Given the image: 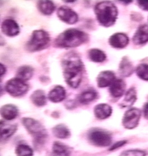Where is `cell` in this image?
Returning <instances> with one entry per match:
<instances>
[{
    "label": "cell",
    "instance_id": "1",
    "mask_svg": "<svg viewBox=\"0 0 148 156\" xmlns=\"http://www.w3.org/2000/svg\"><path fill=\"white\" fill-rule=\"evenodd\" d=\"M65 80L71 88H76L81 83L84 66L80 58L75 53L66 54L62 60Z\"/></svg>",
    "mask_w": 148,
    "mask_h": 156
},
{
    "label": "cell",
    "instance_id": "2",
    "mask_svg": "<svg viewBox=\"0 0 148 156\" xmlns=\"http://www.w3.org/2000/svg\"><path fill=\"white\" fill-rule=\"evenodd\" d=\"M88 40L85 32L76 29H69L61 33L55 41V45L60 48H74L79 46Z\"/></svg>",
    "mask_w": 148,
    "mask_h": 156
},
{
    "label": "cell",
    "instance_id": "3",
    "mask_svg": "<svg viewBox=\"0 0 148 156\" xmlns=\"http://www.w3.org/2000/svg\"><path fill=\"white\" fill-rule=\"evenodd\" d=\"M94 11L98 21L103 27H109L116 21L118 10L111 2L104 1L96 5Z\"/></svg>",
    "mask_w": 148,
    "mask_h": 156
},
{
    "label": "cell",
    "instance_id": "4",
    "mask_svg": "<svg viewBox=\"0 0 148 156\" xmlns=\"http://www.w3.org/2000/svg\"><path fill=\"white\" fill-rule=\"evenodd\" d=\"M22 123L29 133L34 139V143L38 146L43 144L47 137V133L43 125L33 118L24 117Z\"/></svg>",
    "mask_w": 148,
    "mask_h": 156
},
{
    "label": "cell",
    "instance_id": "5",
    "mask_svg": "<svg viewBox=\"0 0 148 156\" xmlns=\"http://www.w3.org/2000/svg\"><path fill=\"white\" fill-rule=\"evenodd\" d=\"M50 36L44 30H35L32 33L30 39L26 44V48L29 52H34L45 49L50 42Z\"/></svg>",
    "mask_w": 148,
    "mask_h": 156
},
{
    "label": "cell",
    "instance_id": "6",
    "mask_svg": "<svg viewBox=\"0 0 148 156\" xmlns=\"http://www.w3.org/2000/svg\"><path fill=\"white\" fill-rule=\"evenodd\" d=\"M5 89L10 96L19 97L28 92L29 85L26 82L17 78L11 79L7 81Z\"/></svg>",
    "mask_w": 148,
    "mask_h": 156
},
{
    "label": "cell",
    "instance_id": "7",
    "mask_svg": "<svg viewBox=\"0 0 148 156\" xmlns=\"http://www.w3.org/2000/svg\"><path fill=\"white\" fill-rule=\"evenodd\" d=\"M89 140L93 145L98 147H108L112 143V137L107 131L102 130H94L88 136Z\"/></svg>",
    "mask_w": 148,
    "mask_h": 156
},
{
    "label": "cell",
    "instance_id": "8",
    "mask_svg": "<svg viewBox=\"0 0 148 156\" xmlns=\"http://www.w3.org/2000/svg\"><path fill=\"white\" fill-rule=\"evenodd\" d=\"M141 117V111L138 108H132L127 111L122 119V125L127 129L137 127Z\"/></svg>",
    "mask_w": 148,
    "mask_h": 156
},
{
    "label": "cell",
    "instance_id": "9",
    "mask_svg": "<svg viewBox=\"0 0 148 156\" xmlns=\"http://www.w3.org/2000/svg\"><path fill=\"white\" fill-rule=\"evenodd\" d=\"M57 15L61 21L68 24H74L78 21V15L76 12L67 6H63L59 7Z\"/></svg>",
    "mask_w": 148,
    "mask_h": 156
},
{
    "label": "cell",
    "instance_id": "10",
    "mask_svg": "<svg viewBox=\"0 0 148 156\" xmlns=\"http://www.w3.org/2000/svg\"><path fill=\"white\" fill-rule=\"evenodd\" d=\"M1 30L5 35L14 37L19 34L20 28L16 21L11 19H7L2 22Z\"/></svg>",
    "mask_w": 148,
    "mask_h": 156
},
{
    "label": "cell",
    "instance_id": "11",
    "mask_svg": "<svg viewBox=\"0 0 148 156\" xmlns=\"http://www.w3.org/2000/svg\"><path fill=\"white\" fill-rule=\"evenodd\" d=\"M17 125L8 123L6 121L0 120V141L10 138L17 130Z\"/></svg>",
    "mask_w": 148,
    "mask_h": 156
},
{
    "label": "cell",
    "instance_id": "12",
    "mask_svg": "<svg viewBox=\"0 0 148 156\" xmlns=\"http://www.w3.org/2000/svg\"><path fill=\"white\" fill-rule=\"evenodd\" d=\"M129 42L127 35L124 33H118L111 36L109 39V44L115 48H123Z\"/></svg>",
    "mask_w": 148,
    "mask_h": 156
},
{
    "label": "cell",
    "instance_id": "13",
    "mask_svg": "<svg viewBox=\"0 0 148 156\" xmlns=\"http://www.w3.org/2000/svg\"><path fill=\"white\" fill-rule=\"evenodd\" d=\"M116 80L115 73L111 71H102L98 75L97 81L100 88H105L111 85Z\"/></svg>",
    "mask_w": 148,
    "mask_h": 156
},
{
    "label": "cell",
    "instance_id": "14",
    "mask_svg": "<svg viewBox=\"0 0 148 156\" xmlns=\"http://www.w3.org/2000/svg\"><path fill=\"white\" fill-rule=\"evenodd\" d=\"M18 115L19 110L14 105L6 104L0 108V115L6 120H14Z\"/></svg>",
    "mask_w": 148,
    "mask_h": 156
},
{
    "label": "cell",
    "instance_id": "15",
    "mask_svg": "<svg viewBox=\"0 0 148 156\" xmlns=\"http://www.w3.org/2000/svg\"><path fill=\"white\" fill-rule=\"evenodd\" d=\"M133 42L136 45L144 44L148 42V25H140L133 37Z\"/></svg>",
    "mask_w": 148,
    "mask_h": 156
},
{
    "label": "cell",
    "instance_id": "16",
    "mask_svg": "<svg viewBox=\"0 0 148 156\" xmlns=\"http://www.w3.org/2000/svg\"><path fill=\"white\" fill-rule=\"evenodd\" d=\"M66 90L62 86L56 85L48 93V98L53 103H59L65 99Z\"/></svg>",
    "mask_w": 148,
    "mask_h": 156
},
{
    "label": "cell",
    "instance_id": "17",
    "mask_svg": "<svg viewBox=\"0 0 148 156\" xmlns=\"http://www.w3.org/2000/svg\"><path fill=\"white\" fill-rule=\"evenodd\" d=\"M112 113V107L106 103H101L97 105L94 108L95 117L100 120L106 119Z\"/></svg>",
    "mask_w": 148,
    "mask_h": 156
},
{
    "label": "cell",
    "instance_id": "18",
    "mask_svg": "<svg viewBox=\"0 0 148 156\" xmlns=\"http://www.w3.org/2000/svg\"><path fill=\"white\" fill-rule=\"evenodd\" d=\"M126 89V84L121 79H116L110 85L109 92L115 98H118L122 96Z\"/></svg>",
    "mask_w": 148,
    "mask_h": 156
},
{
    "label": "cell",
    "instance_id": "19",
    "mask_svg": "<svg viewBox=\"0 0 148 156\" xmlns=\"http://www.w3.org/2000/svg\"><path fill=\"white\" fill-rule=\"evenodd\" d=\"M119 73L122 77H129L134 73V68L132 64L127 57H123L121 61L119 66Z\"/></svg>",
    "mask_w": 148,
    "mask_h": 156
},
{
    "label": "cell",
    "instance_id": "20",
    "mask_svg": "<svg viewBox=\"0 0 148 156\" xmlns=\"http://www.w3.org/2000/svg\"><path fill=\"white\" fill-rule=\"evenodd\" d=\"M37 7L41 13L44 15H50L55 10L56 6L51 1H39L37 4Z\"/></svg>",
    "mask_w": 148,
    "mask_h": 156
},
{
    "label": "cell",
    "instance_id": "21",
    "mask_svg": "<svg viewBox=\"0 0 148 156\" xmlns=\"http://www.w3.org/2000/svg\"><path fill=\"white\" fill-rule=\"evenodd\" d=\"M71 149L68 146L60 142H56L52 146V156H70Z\"/></svg>",
    "mask_w": 148,
    "mask_h": 156
},
{
    "label": "cell",
    "instance_id": "22",
    "mask_svg": "<svg viewBox=\"0 0 148 156\" xmlns=\"http://www.w3.org/2000/svg\"><path fill=\"white\" fill-rule=\"evenodd\" d=\"M32 103L37 107H43L47 103L46 95L44 92L41 89L36 90L30 96Z\"/></svg>",
    "mask_w": 148,
    "mask_h": 156
},
{
    "label": "cell",
    "instance_id": "23",
    "mask_svg": "<svg viewBox=\"0 0 148 156\" xmlns=\"http://www.w3.org/2000/svg\"><path fill=\"white\" fill-rule=\"evenodd\" d=\"M34 69L29 65H24L19 68L16 72V78L26 82L32 78Z\"/></svg>",
    "mask_w": 148,
    "mask_h": 156
},
{
    "label": "cell",
    "instance_id": "24",
    "mask_svg": "<svg viewBox=\"0 0 148 156\" xmlns=\"http://www.w3.org/2000/svg\"><path fill=\"white\" fill-rule=\"evenodd\" d=\"M54 135L60 139H67L70 136V131L65 125L59 124L55 126L52 129Z\"/></svg>",
    "mask_w": 148,
    "mask_h": 156
},
{
    "label": "cell",
    "instance_id": "25",
    "mask_svg": "<svg viewBox=\"0 0 148 156\" xmlns=\"http://www.w3.org/2000/svg\"><path fill=\"white\" fill-rule=\"evenodd\" d=\"M136 98L137 96L136 90L134 88H131L126 93L125 97L121 105L123 107L131 106L136 101Z\"/></svg>",
    "mask_w": 148,
    "mask_h": 156
},
{
    "label": "cell",
    "instance_id": "26",
    "mask_svg": "<svg viewBox=\"0 0 148 156\" xmlns=\"http://www.w3.org/2000/svg\"><path fill=\"white\" fill-rule=\"evenodd\" d=\"M97 97V93L93 90H87L81 93L79 97V101L84 105L92 102Z\"/></svg>",
    "mask_w": 148,
    "mask_h": 156
},
{
    "label": "cell",
    "instance_id": "27",
    "mask_svg": "<svg viewBox=\"0 0 148 156\" xmlns=\"http://www.w3.org/2000/svg\"><path fill=\"white\" fill-rule=\"evenodd\" d=\"M89 58L95 62H102L106 60V55L104 52L98 49H92L88 52Z\"/></svg>",
    "mask_w": 148,
    "mask_h": 156
},
{
    "label": "cell",
    "instance_id": "28",
    "mask_svg": "<svg viewBox=\"0 0 148 156\" xmlns=\"http://www.w3.org/2000/svg\"><path fill=\"white\" fill-rule=\"evenodd\" d=\"M15 153L17 156H33L34 154L33 149L29 146L24 144L16 147Z\"/></svg>",
    "mask_w": 148,
    "mask_h": 156
},
{
    "label": "cell",
    "instance_id": "29",
    "mask_svg": "<svg viewBox=\"0 0 148 156\" xmlns=\"http://www.w3.org/2000/svg\"><path fill=\"white\" fill-rule=\"evenodd\" d=\"M136 72L139 78L148 81V64H140L136 68Z\"/></svg>",
    "mask_w": 148,
    "mask_h": 156
},
{
    "label": "cell",
    "instance_id": "30",
    "mask_svg": "<svg viewBox=\"0 0 148 156\" xmlns=\"http://www.w3.org/2000/svg\"><path fill=\"white\" fill-rule=\"evenodd\" d=\"M146 154L144 151L141 150H128L122 153L120 156H146Z\"/></svg>",
    "mask_w": 148,
    "mask_h": 156
},
{
    "label": "cell",
    "instance_id": "31",
    "mask_svg": "<svg viewBox=\"0 0 148 156\" xmlns=\"http://www.w3.org/2000/svg\"><path fill=\"white\" fill-rule=\"evenodd\" d=\"M138 2L142 10L148 11V1H138Z\"/></svg>",
    "mask_w": 148,
    "mask_h": 156
},
{
    "label": "cell",
    "instance_id": "32",
    "mask_svg": "<svg viewBox=\"0 0 148 156\" xmlns=\"http://www.w3.org/2000/svg\"><path fill=\"white\" fill-rule=\"evenodd\" d=\"M126 143H127V142H126V140H122V141H120V142L116 143L110 148V150L112 151V150H115V149L119 148L121 146H123V145H125Z\"/></svg>",
    "mask_w": 148,
    "mask_h": 156
},
{
    "label": "cell",
    "instance_id": "33",
    "mask_svg": "<svg viewBox=\"0 0 148 156\" xmlns=\"http://www.w3.org/2000/svg\"><path fill=\"white\" fill-rule=\"evenodd\" d=\"M6 72V68L3 64L0 63V79L2 78Z\"/></svg>",
    "mask_w": 148,
    "mask_h": 156
},
{
    "label": "cell",
    "instance_id": "34",
    "mask_svg": "<svg viewBox=\"0 0 148 156\" xmlns=\"http://www.w3.org/2000/svg\"><path fill=\"white\" fill-rule=\"evenodd\" d=\"M143 112H144L145 117L146 119H148V103H146L145 105L143 108Z\"/></svg>",
    "mask_w": 148,
    "mask_h": 156
},
{
    "label": "cell",
    "instance_id": "35",
    "mask_svg": "<svg viewBox=\"0 0 148 156\" xmlns=\"http://www.w3.org/2000/svg\"><path fill=\"white\" fill-rule=\"evenodd\" d=\"M5 44V39L2 37H1V36H0V46H4Z\"/></svg>",
    "mask_w": 148,
    "mask_h": 156
},
{
    "label": "cell",
    "instance_id": "36",
    "mask_svg": "<svg viewBox=\"0 0 148 156\" xmlns=\"http://www.w3.org/2000/svg\"><path fill=\"white\" fill-rule=\"evenodd\" d=\"M4 93V89L2 88V87L0 85V97Z\"/></svg>",
    "mask_w": 148,
    "mask_h": 156
}]
</instances>
